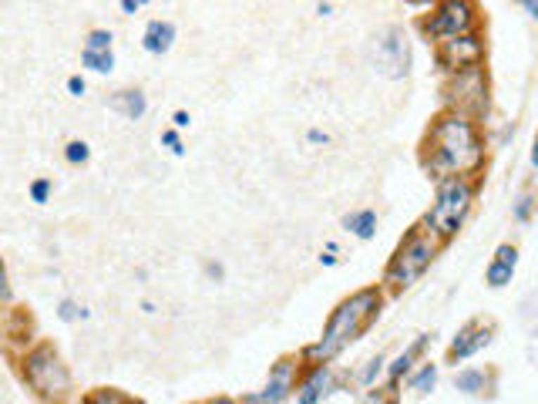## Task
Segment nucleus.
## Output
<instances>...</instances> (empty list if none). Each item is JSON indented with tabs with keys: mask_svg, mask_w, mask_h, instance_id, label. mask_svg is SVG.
I'll use <instances>...</instances> for the list:
<instances>
[{
	"mask_svg": "<svg viewBox=\"0 0 538 404\" xmlns=\"http://www.w3.org/2000/svg\"><path fill=\"white\" fill-rule=\"evenodd\" d=\"M108 44H111V34L105 31H94L88 37V51H94V54H108Z\"/></svg>",
	"mask_w": 538,
	"mask_h": 404,
	"instance_id": "20",
	"label": "nucleus"
},
{
	"mask_svg": "<svg viewBox=\"0 0 538 404\" xmlns=\"http://www.w3.org/2000/svg\"><path fill=\"white\" fill-rule=\"evenodd\" d=\"M468 206H471V186L464 179H447L441 192H437V202L430 206L428 226L434 233L451 236L461 226V219L468 216Z\"/></svg>",
	"mask_w": 538,
	"mask_h": 404,
	"instance_id": "4",
	"label": "nucleus"
},
{
	"mask_svg": "<svg viewBox=\"0 0 538 404\" xmlns=\"http://www.w3.org/2000/svg\"><path fill=\"white\" fill-rule=\"evenodd\" d=\"M430 256H434V243H430L428 236L414 233L404 246L397 249V256H394V263L387 270V280L394 283V286H411V283L424 273L430 266Z\"/></svg>",
	"mask_w": 538,
	"mask_h": 404,
	"instance_id": "5",
	"label": "nucleus"
},
{
	"mask_svg": "<svg viewBox=\"0 0 538 404\" xmlns=\"http://www.w3.org/2000/svg\"><path fill=\"white\" fill-rule=\"evenodd\" d=\"M528 11H532V14L538 17V4H528Z\"/></svg>",
	"mask_w": 538,
	"mask_h": 404,
	"instance_id": "29",
	"label": "nucleus"
},
{
	"mask_svg": "<svg viewBox=\"0 0 538 404\" xmlns=\"http://www.w3.org/2000/svg\"><path fill=\"white\" fill-rule=\"evenodd\" d=\"M515 256H518V253L511 246L498 249V260L488 266V283H492V286H505V283L511 280V273H515Z\"/></svg>",
	"mask_w": 538,
	"mask_h": 404,
	"instance_id": "11",
	"label": "nucleus"
},
{
	"mask_svg": "<svg viewBox=\"0 0 538 404\" xmlns=\"http://www.w3.org/2000/svg\"><path fill=\"white\" fill-rule=\"evenodd\" d=\"M434 381H437V371H434V367L428 364V367H424V371L414 377V388H417V391H428V388H434Z\"/></svg>",
	"mask_w": 538,
	"mask_h": 404,
	"instance_id": "21",
	"label": "nucleus"
},
{
	"mask_svg": "<svg viewBox=\"0 0 538 404\" xmlns=\"http://www.w3.org/2000/svg\"><path fill=\"white\" fill-rule=\"evenodd\" d=\"M481 384H485V377H481L478 371H464V374H458V388H461V391H478Z\"/></svg>",
	"mask_w": 538,
	"mask_h": 404,
	"instance_id": "19",
	"label": "nucleus"
},
{
	"mask_svg": "<svg viewBox=\"0 0 538 404\" xmlns=\"http://www.w3.org/2000/svg\"><path fill=\"white\" fill-rule=\"evenodd\" d=\"M111 108L122 111L124 118H141L145 115V94L141 91H122L111 98Z\"/></svg>",
	"mask_w": 538,
	"mask_h": 404,
	"instance_id": "13",
	"label": "nucleus"
},
{
	"mask_svg": "<svg viewBox=\"0 0 538 404\" xmlns=\"http://www.w3.org/2000/svg\"><path fill=\"white\" fill-rule=\"evenodd\" d=\"M343 222H347V229H354L360 239H370V236H373V226H377V216H373L370 209H364V213H354V216H347Z\"/></svg>",
	"mask_w": 538,
	"mask_h": 404,
	"instance_id": "14",
	"label": "nucleus"
},
{
	"mask_svg": "<svg viewBox=\"0 0 538 404\" xmlns=\"http://www.w3.org/2000/svg\"><path fill=\"white\" fill-rule=\"evenodd\" d=\"M165 145H172L175 152H182V145H179V135H175V132H165Z\"/></svg>",
	"mask_w": 538,
	"mask_h": 404,
	"instance_id": "25",
	"label": "nucleus"
},
{
	"mask_svg": "<svg viewBox=\"0 0 538 404\" xmlns=\"http://www.w3.org/2000/svg\"><path fill=\"white\" fill-rule=\"evenodd\" d=\"M212 404H232V401H229V398H219V401H212Z\"/></svg>",
	"mask_w": 538,
	"mask_h": 404,
	"instance_id": "31",
	"label": "nucleus"
},
{
	"mask_svg": "<svg viewBox=\"0 0 538 404\" xmlns=\"http://www.w3.org/2000/svg\"><path fill=\"white\" fill-rule=\"evenodd\" d=\"M172 37H175V27L172 24H162V20H152L148 31H145V51L152 54H162L172 47Z\"/></svg>",
	"mask_w": 538,
	"mask_h": 404,
	"instance_id": "12",
	"label": "nucleus"
},
{
	"mask_svg": "<svg viewBox=\"0 0 538 404\" xmlns=\"http://www.w3.org/2000/svg\"><path fill=\"white\" fill-rule=\"evenodd\" d=\"M88 158V145L84 141H71L68 145V162H84Z\"/></svg>",
	"mask_w": 538,
	"mask_h": 404,
	"instance_id": "22",
	"label": "nucleus"
},
{
	"mask_svg": "<svg viewBox=\"0 0 538 404\" xmlns=\"http://www.w3.org/2000/svg\"><path fill=\"white\" fill-rule=\"evenodd\" d=\"M373 64L384 71L387 78H400L407 71V41L397 27H390L384 37H377L373 44Z\"/></svg>",
	"mask_w": 538,
	"mask_h": 404,
	"instance_id": "6",
	"label": "nucleus"
},
{
	"mask_svg": "<svg viewBox=\"0 0 538 404\" xmlns=\"http://www.w3.org/2000/svg\"><path fill=\"white\" fill-rule=\"evenodd\" d=\"M377 307H380V296H377V290H360V293H354L350 300H343L337 310H333V317H330L326 330H323V341L309 347L307 358L330 360L340 347H347V343L354 341L357 334H360V330H364V327L377 317Z\"/></svg>",
	"mask_w": 538,
	"mask_h": 404,
	"instance_id": "2",
	"label": "nucleus"
},
{
	"mask_svg": "<svg viewBox=\"0 0 538 404\" xmlns=\"http://www.w3.org/2000/svg\"><path fill=\"white\" fill-rule=\"evenodd\" d=\"M24 377H27V384L41 398H47V401H61L64 394L71 391V374L61 364V358L54 354V347H47V343L27 354V360H24Z\"/></svg>",
	"mask_w": 538,
	"mask_h": 404,
	"instance_id": "3",
	"label": "nucleus"
},
{
	"mask_svg": "<svg viewBox=\"0 0 538 404\" xmlns=\"http://www.w3.org/2000/svg\"><path fill=\"white\" fill-rule=\"evenodd\" d=\"M77 313H81V317H84V310H77L75 303H61V317H64V320H75Z\"/></svg>",
	"mask_w": 538,
	"mask_h": 404,
	"instance_id": "24",
	"label": "nucleus"
},
{
	"mask_svg": "<svg viewBox=\"0 0 538 404\" xmlns=\"http://www.w3.org/2000/svg\"><path fill=\"white\" fill-rule=\"evenodd\" d=\"M84 404H139V401H132V398H124V394H118V391H111V388H101V391H94Z\"/></svg>",
	"mask_w": 538,
	"mask_h": 404,
	"instance_id": "16",
	"label": "nucleus"
},
{
	"mask_svg": "<svg viewBox=\"0 0 538 404\" xmlns=\"http://www.w3.org/2000/svg\"><path fill=\"white\" fill-rule=\"evenodd\" d=\"M47 189H51V186H47L44 179H41V182H34V189H31L34 202H44V199H47Z\"/></svg>",
	"mask_w": 538,
	"mask_h": 404,
	"instance_id": "23",
	"label": "nucleus"
},
{
	"mask_svg": "<svg viewBox=\"0 0 538 404\" xmlns=\"http://www.w3.org/2000/svg\"><path fill=\"white\" fill-rule=\"evenodd\" d=\"M481 162V141H478L475 128L461 115H444L430 128V169L441 175H454L458 172H471Z\"/></svg>",
	"mask_w": 538,
	"mask_h": 404,
	"instance_id": "1",
	"label": "nucleus"
},
{
	"mask_svg": "<svg viewBox=\"0 0 538 404\" xmlns=\"http://www.w3.org/2000/svg\"><path fill=\"white\" fill-rule=\"evenodd\" d=\"M485 343H488V330H481L478 324H471V327H464V334L451 343V354H454V358H471L478 347H485Z\"/></svg>",
	"mask_w": 538,
	"mask_h": 404,
	"instance_id": "10",
	"label": "nucleus"
},
{
	"mask_svg": "<svg viewBox=\"0 0 538 404\" xmlns=\"http://www.w3.org/2000/svg\"><path fill=\"white\" fill-rule=\"evenodd\" d=\"M326 384H330V377H326L323 371H316V374H313V381L307 384V394L300 398V404H316V398L323 394V388H326Z\"/></svg>",
	"mask_w": 538,
	"mask_h": 404,
	"instance_id": "15",
	"label": "nucleus"
},
{
	"mask_svg": "<svg viewBox=\"0 0 538 404\" xmlns=\"http://www.w3.org/2000/svg\"><path fill=\"white\" fill-rule=\"evenodd\" d=\"M122 7H124V11H128V14H132V11H139V7H141V4H139V0H124V4H122Z\"/></svg>",
	"mask_w": 538,
	"mask_h": 404,
	"instance_id": "27",
	"label": "nucleus"
},
{
	"mask_svg": "<svg viewBox=\"0 0 538 404\" xmlns=\"http://www.w3.org/2000/svg\"><path fill=\"white\" fill-rule=\"evenodd\" d=\"M532 158H535V165H538V139H535V152H532Z\"/></svg>",
	"mask_w": 538,
	"mask_h": 404,
	"instance_id": "30",
	"label": "nucleus"
},
{
	"mask_svg": "<svg viewBox=\"0 0 538 404\" xmlns=\"http://www.w3.org/2000/svg\"><path fill=\"white\" fill-rule=\"evenodd\" d=\"M424 341H428V337H421V341H417L414 347H411V351H404V354H400V358L394 360V367H390V374H394V377H397V374H404L407 367H411V360H414V354L421 351V347H424Z\"/></svg>",
	"mask_w": 538,
	"mask_h": 404,
	"instance_id": "18",
	"label": "nucleus"
},
{
	"mask_svg": "<svg viewBox=\"0 0 538 404\" xmlns=\"http://www.w3.org/2000/svg\"><path fill=\"white\" fill-rule=\"evenodd\" d=\"M441 61L451 64V68H475L478 61H481V41L478 37H451L444 44V51H441Z\"/></svg>",
	"mask_w": 538,
	"mask_h": 404,
	"instance_id": "8",
	"label": "nucleus"
},
{
	"mask_svg": "<svg viewBox=\"0 0 538 404\" xmlns=\"http://www.w3.org/2000/svg\"><path fill=\"white\" fill-rule=\"evenodd\" d=\"M84 64H88V68H94V71H111V68H115V58H111V51H108V54L84 51Z\"/></svg>",
	"mask_w": 538,
	"mask_h": 404,
	"instance_id": "17",
	"label": "nucleus"
},
{
	"mask_svg": "<svg viewBox=\"0 0 538 404\" xmlns=\"http://www.w3.org/2000/svg\"><path fill=\"white\" fill-rule=\"evenodd\" d=\"M68 88H71L75 94H81V91H84V81H81V78H71V81H68Z\"/></svg>",
	"mask_w": 538,
	"mask_h": 404,
	"instance_id": "26",
	"label": "nucleus"
},
{
	"mask_svg": "<svg viewBox=\"0 0 538 404\" xmlns=\"http://www.w3.org/2000/svg\"><path fill=\"white\" fill-rule=\"evenodd\" d=\"M290 374H293L290 364H279L276 377L269 381V388L262 391V394H249L246 404H276V401H283V398H286V391H290Z\"/></svg>",
	"mask_w": 538,
	"mask_h": 404,
	"instance_id": "9",
	"label": "nucleus"
},
{
	"mask_svg": "<svg viewBox=\"0 0 538 404\" xmlns=\"http://www.w3.org/2000/svg\"><path fill=\"white\" fill-rule=\"evenodd\" d=\"M175 125H179V128H185V125H188V115H185V111H179V115H175Z\"/></svg>",
	"mask_w": 538,
	"mask_h": 404,
	"instance_id": "28",
	"label": "nucleus"
},
{
	"mask_svg": "<svg viewBox=\"0 0 538 404\" xmlns=\"http://www.w3.org/2000/svg\"><path fill=\"white\" fill-rule=\"evenodd\" d=\"M471 24V7L468 4H444L437 14L430 17V34L437 37H458Z\"/></svg>",
	"mask_w": 538,
	"mask_h": 404,
	"instance_id": "7",
	"label": "nucleus"
}]
</instances>
